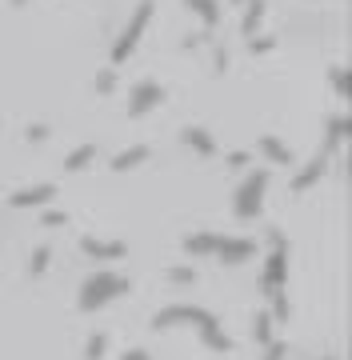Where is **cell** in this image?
Listing matches in <instances>:
<instances>
[{
    "mask_svg": "<svg viewBox=\"0 0 352 360\" xmlns=\"http://www.w3.org/2000/svg\"><path fill=\"white\" fill-rule=\"evenodd\" d=\"M132 288L129 276H120V272H92L89 281L80 284V309L84 312H96V309H105L108 300H117V296H124Z\"/></svg>",
    "mask_w": 352,
    "mask_h": 360,
    "instance_id": "obj_1",
    "label": "cell"
},
{
    "mask_svg": "<svg viewBox=\"0 0 352 360\" xmlns=\"http://www.w3.org/2000/svg\"><path fill=\"white\" fill-rule=\"evenodd\" d=\"M152 25V0H141L136 4V13L129 16V25L120 28V37H117V44H112V65H124L132 56V49L141 44V37H144V28Z\"/></svg>",
    "mask_w": 352,
    "mask_h": 360,
    "instance_id": "obj_2",
    "label": "cell"
},
{
    "mask_svg": "<svg viewBox=\"0 0 352 360\" xmlns=\"http://www.w3.org/2000/svg\"><path fill=\"white\" fill-rule=\"evenodd\" d=\"M268 240H273V252H268V260H264V276H261V288L264 296L268 292H280L288 281V245H285V236L280 232H268Z\"/></svg>",
    "mask_w": 352,
    "mask_h": 360,
    "instance_id": "obj_3",
    "label": "cell"
},
{
    "mask_svg": "<svg viewBox=\"0 0 352 360\" xmlns=\"http://www.w3.org/2000/svg\"><path fill=\"white\" fill-rule=\"evenodd\" d=\"M264 188H268V168H256V172H248V180L240 184V193H236V217L240 220H252L256 212L264 208Z\"/></svg>",
    "mask_w": 352,
    "mask_h": 360,
    "instance_id": "obj_4",
    "label": "cell"
},
{
    "mask_svg": "<svg viewBox=\"0 0 352 360\" xmlns=\"http://www.w3.org/2000/svg\"><path fill=\"white\" fill-rule=\"evenodd\" d=\"M216 316H212L209 309H196V304H169V309H160L157 316H152V328H172V324H196V328H204V324H212Z\"/></svg>",
    "mask_w": 352,
    "mask_h": 360,
    "instance_id": "obj_5",
    "label": "cell"
},
{
    "mask_svg": "<svg viewBox=\"0 0 352 360\" xmlns=\"http://www.w3.org/2000/svg\"><path fill=\"white\" fill-rule=\"evenodd\" d=\"M164 96H169V92H164V84H157V80H141V84L132 89V96H129V116L152 112Z\"/></svg>",
    "mask_w": 352,
    "mask_h": 360,
    "instance_id": "obj_6",
    "label": "cell"
},
{
    "mask_svg": "<svg viewBox=\"0 0 352 360\" xmlns=\"http://www.w3.org/2000/svg\"><path fill=\"white\" fill-rule=\"evenodd\" d=\"M212 257H221L224 264H245V260L256 257V245H252V240H245V236H221Z\"/></svg>",
    "mask_w": 352,
    "mask_h": 360,
    "instance_id": "obj_7",
    "label": "cell"
},
{
    "mask_svg": "<svg viewBox=\"0 0 352 360\" xmlns=\"http://www.w3.org/2000/svg\"><path fill=\"white\" fill-rule=\"evenodd\" d=\"M53 196H56V184H28V188H16L8 196V205L13 208H40V205H48Z\"/></svg>",
    "mask_w": 352,
    "mask_h": 360,
    "instance_id": "obj_8",
    "label": "cell"
},
{
    "mask_svg": "<svg viewBox=\"0 0 352 360\" xmlns=\"http://www.w3.org/2000/svg\"><path fill=\"white\" fill-rule=\"evenodd\" d=\"M325 172H328V156H325V153H316L313 160L300 168L296 176H292V193H308V188H313V184L325 176Z\"/></svg>",
    "mask_w": 352,
    "mask_h": 360,
    "instance_id": "obj_9",
    "label": "cell"
},
{
    "mask_svg": "<svg viewBox=\"0 0 352 360\" xmlns=\"http://www.w3.org/2000/svg\"><path fill=\"white\" fill-rule=\"evenodd\" d=\"M80 252L92 257V260H120L129 248L120 245V240H96V236H84V240H80Z\"/></svg>",
    "mask_w": 352,
    "mask_h": 360,
    "instance_id": "obj_10",
    "label": "cell"
},
{
    "mask_svg": "<svg viewBox=\"0 0 352 360\" xmlns=\"http://www.w3.org/2000/svg\"><path fill=\"white\" fill-rule=\"evenodd\" d=\"M181 141L188 144L196 156H216V141H212V132L200 129V124H188V129L181 132Z\"/></svg>",
    "mask_w": 352,
    "mask_h": 360,
    "instance_id": "obj_11",
    "label": "cell"
},
{
    "mask_svg": "<svg viewBox=\"0 0 352 360\" xmlns=\"http://www.w3.org/2000/svg\"><path fill=\"white\" fill-rule=\"evenodd\" d=\"M344 136H348V120H344V116H332V120H328V129H325V144H320V153L332 160V156L340 153Z\"/></svg>",
    "mask_w": 352,
    "mask_h": 360,
    "instance_id": "obj_12",
    "label": "cell"
},
{
    "mask_svg": "<svg viewBox=\"0 0 352 360\" xmlns=\"http://www.w3.org/2000/svg\"><path fill=\"white\" fill-rule=\"evenodd\" d=\"M216 232H193V236H184V252L188 257H212L216 252Z\"/></svg>",
    "mask_w": 352,
    "mask_h": 360,
    "instance_id": "obj_13",
    "label": "cell"
},
{
    "mask_svg": "<svg viewBox=\"0 0 352 360\" xmlns=\"http://www.w3.org/2000/svg\"><path fill=\"white\" fill-rule=\"evenodd\" d=\"M184 4L193 8L196 20H200L204 28H216V25H221V4H216V0H184Z\"/></svg>",
    "mask_w": 352,
    "mask_h": 360,
    "instance_id": "obj_14",
    "label": "cell"
},
{
    "mask_svg": "<svg viewBox=\"0 0 352 360\" xmlns=\"http://www.w3.org/2000/svg\"><path fill=\"white\" fill-rule=\"evenodd\" d=\"M144 160H148V144H132V148L112 156V168H117V172H129V168L144 165Z\"/></svg>",
    "mask_w": 352,
    "mask_h": 360,
    "instance_id": "obj_15",
    "label": "cell"
},
{
    "mask_svg": "<svg viewBox=\"0 0 352 360\" xmlns=\"http://www.w3.org/2000/svg\"><path fill=\"white\" fill-rule=\"evenodd\" d=\"M200 340H204V345H209L212 352H233V336L221 333V324H216V321L200 328Z\"/></svg>",
    "mask_w": 352,
    "mask_h": 360,
    "instance_id": "obj_16",
    "label": "cell"
},
{
    "mask_svg": "<svg viewBox=\"0 0 352 360\" xmlns=\"http://www.w3.org/2000/svg\"><path fill=\"white\" fill-rule=\"evenodd\" d=\"M261 153L268 156V160H273V165H292V153H288L285 144L276 141L273 132H264V136H261Z\"/></svg>",
    "mask_w": 352,
    "mask_h": 360,
    "instance_id": "obj_17",
    "label": "cell"
},
{
    "mask_svg": "<svg viewBox=\"0 0 352 360\" xmlns=\"http://www.w3.org/2000/svg\"><path fill=\"white\" fill-rule=\"evenodd\" d=\"M96 160V144H80L72 153L65 156V172H80V168H89Z\"/></svg>",
    "mask_w": 352,
    "mask_h": 360,
    "instance_id": "obj_18",
    "label": "cell"
},
{
    "mask_svg": "<svg viewBox=\"0 0 352 360\" xmlns=\"http://www.w3.org/2000/svg\"><path fill=\"white\" fill-rule=\"evenodd\" d=\"M273 316H268V312H256V321H252V340H256V345L261 348H268L273 345Z\"/></svg>",
    "mask_w": 352,
    "mask_h": 360,
    "instance_id": "obj_19",
    "label": "cell"
},
{
    "mask_svg": "<svg viewBox=\"0 0 352 360\" xmlns=\"http://www.w3.org/2000/svg\"><path fill=\"white\" fill-rule=\"evenodd\" d=\"M261 20H264V0H248V4H245V25H240V32H245V37H252Z\"/></svg>",
    "mask_w": 352,
    "mask_h": 360,
    "instance_id": "obj_20",
    "label": "cell"
},
{
    "mask_svg": "<svg viewBox=\"0 0 352 360\" xmlns=\"http://www.w3.org/2000/svg\"><path fill=\"white\" fill-rule=\"evenodd\" d=\"M105 352H108V336L105 333H92L89 345H84V360H105Z\"/></svg>",
    "mask_w": 352,
    "mask_h": 360,
    "instance_id": "obj_21",
    "label": "cell"
},
{
    "mask_svg": "<svg viewBox=\"0 0 352 360\" xmlns=\"http://www.w3.org/2000/svg\"><path fill=\"white\" fill-rule=\"evenodd\" d=\"M48 260H53V248L40 245L37 252H32V260H28V272H32V276H40V272L48 269Z\"/></svg>",
    "mask_w": 352,
    "mask_h": 360,
    "instance_id": "obj_22",
    "label": "cell"
},
{
    "mask_svg": "<svg viewBox=\"0 0 352 360\" xmlns=\"http://www.w3.org/2000/svg\"><path fill=\"white\" fill-rule=\"evenodd\" d=\"M273 296V312H268V316H273V321H280V324H288V296H285V288H280V292H268Z\"/></svg>",
    "mask_w": 352,
    "mask_h": 360,
    "instance_id": "obj_23",
    "label": "cell"
},
{
    "mask_svg": "<svg viewBox=\"0 0 352 360\" xmlns=\"http://www.w3.org/2000/svg\"><path fill=\"white\" fill-rule=\"evenodd\" d=\"M328 84H332V92H337V96H344V92H348V80H344V65H332V68H328Z\"/></svg>",
    "mask_w": 352,
    "mask_h": 360,
    "instance_id": "obj_24",
    "label": "cell"
},
{
    "mask_svg": "<svg viewBox=\"0 0 352 360\" xmlns=\"http://www.w3.org/2000/svg\"><path fill=\"white\" fill-rule=\"evenodd\" d=\"M169 281L172 284H196V269H184V264L181 269H169Z\"/></svg>",
    "mask_w": 352,
    "mask_h": 360,
    "instance_id": "obj_25",
    "label": "cell"
},
{
    "mask_svg": "<svg viewBox=\"0 0 352 360\" xmlns=\"http://www.w3.org/2000/svg\"><path fill=\"white\" fill-rule=\"evenodd\" d=\"M248 49H252V52H273L276 49V37H264V40L252 37V40H248Z\"/></svg>",
    "mask_w": 352,
    "mask_h": 360,
    "instance_id": "obj_26",
    "label": "cell"
},
{
    "mask_svg": "<svg viewBox=\"0 0 352 360\" xmlns=\"http://www.w3.org/2000/svg\"><path fill=\"white\" fill-rule=\"evenodd\" d=\"M44 224H48V229H56V224H68V212H56V208H48V212H44Z\"/></svg>",
    "mask_w": 352,
    "mask_h": 360,
    "instance_id": "obj_27",
    "label": "cell"
},
{
    "mask_svg": "<svg viewBox=\"0 0 352 360\" xmlns=\"http://www.w3.org/2000/svg\"><path fill=\"white\" fill-rule=\"evenodd\" d=\"M25 136H28V141H44V136H48V124H28Z\"/></svg>",
    "mask_w": 352,
    "mask_h": 360,
    "instance_id": "obj_28",
    "label": "cell"
},
{
    "mask_svg": "<svg viewBox=\"0 0 352 360\" xmlns=\"http://www.w3.org/2000/svg\"><path fill=\"white\" fill-rule=\"evenodd\" d=\"M112 84H117V72H112V68H108L105 77L96 80V89H100V92H112Z\"/></svg>",
    "mask_w": 352,
    "mask_h": 360,
    "instance_id": "obj_29",
    "label": "cell"
},
{
    "mask_svg": "<svg viewBox=\"0 0 352 360\" xmlns=\"http://www.w3.org/2000/svg\"><path fill=\"white\" fill-rule=\"evenodd\" d=\"M285 356V345H280V340H273V345L264 348V360H280Z\"/></svg>",
    "mask_w": 352,
    "mask_h": 360,
    "instance_id": "obj_30",
    "label": "cell"
},
{
    "mask_svg": "<svg viewBox=\"0 0 352 360\" xmlns=\"http://www.w3.org/2000/svg\"><path fill=\"white\" fill-rule=\"evenodd\" d=\"M224 68H228V52H216V60H212V72L224 77Z\"/></svg>",
    "mask_w": 352,
    "mask_h": 360,
    "instance_id": "obj_31",
    "label": "cell"
},
{
    "mask_svg": "<svg viewBox=\"0 0 352 360\" xmlns=\"http://www.w3.org/2000/svg\"><path fill=\"white\" fill-rule=\"evenodd\" d=\"M248 165V153H233L228 156V168H245Z\"/></svg>",
    "mask_w": 352,
    "mask_h": 360,
    "instance_id": "obj_32",
    "label": "cell"
},
{
    "mask_svg": "<svg viewBox=\"0 0 352 360\" xmlns=\"http://www.w3.org/2000/svg\"><path fill=\"white\" fill-rule=\"evenodd\" d=\"M120 360H152V356H148L144 348H132V352H124V356H120Z\"/></svg>",
    "mask_w": 352,
    "mask_h": 360,
    "instance_id": "obj_33",
    "label": "cell"
},
{
    "mask_svg": "<svg viewBox=\"0 0 352 360\" xmlns=\"http://www.w3.org/2000/svg\"><path fill=\"white\" fill-rule=\"evenodd\" d=\"M13 4H16V8H20V4H28V0H13Z\"/></svg>",
    "mask_w": 352,
    "mask_h": 360,
    "instance_id": "obj_34",
    "label": "cell"
},
{
    "mask_svg": "<svg viewBox=\"0 0 352 360\" xmlns=\"http://www.w3.org/2000/svg\"><path fill=\"white\" fill-rule=\"evenodd\" d=\"M325 360H337V356H325Z\"/></svg>",
    "mask_w": 352,
    "mask_h": 360,
    "instance_id": "obj_35",
    "label": "cell"
}]
</instances>
